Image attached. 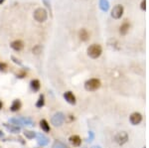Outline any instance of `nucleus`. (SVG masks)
I'll list each match as a JSON object with an SVG mask.
<instances>
[{"instance_id":"aec40b11","label":"nucleus","mask_w":149,"mask_h":148,"mask_svg":"<svg viewBox=\"0 0 149 148\" xmlns=\"http://www.w3.org/2000/svg\"><path fill=\"white\" fill-rule=\"evenodd\" d=\"M1 107H2V103L0 101V109H1Z\"/></svg>"},{"instance_id":"6ab92c4d","label":"nucleus","mask_w":149,"mask_h":148,"mask_svg":"<svg viewBox=\"0 0 149 148\" xmlns=\"http://www.w3.org/2000/svg\"><path fill=\"white\" fill-rule=\"evenodd\" d=\"M4 1H5V0H0V4H1V3H3Z\"/></svg>"},{"instance_id":"20e7f679","label":"nucleus","mask_w":149,"mask_h":148,"mask_svg":"<svg viewBox=\"0 0 149 148\" xmlns=\"http://www.w3.org/2000/svg\"><path fill=\"white\" fill-rule=\"evenodd\" d=\"M123 14V7L121 5H116L113 7L112 11H111V16L114 19H119Z\"/></svg>"},{"instance_id":"4468645a","label":"nucleus","mask_w":149,"mask_h":148,"mask_svg":"<svg viewBox=\"0 0 149 148\" xmlns=\"http://www.w3.org/2000/svg\"><path fill=\"white\" fill-rule=\"evenodd\" d=\"M33 53H34L35 55H39L41 53V51H42V47H41L40 45H36L34 48H33Z\"/></svg>"},{"instance_id":"f8f14e48","label":"nucleus","mask_w":149,"mask_h":148,"mask_svg":"<svg viewBox=\"0 0 149 148\" xmlns=\"http://www.w3.org/2000/svg\"><path fill=\"white\" fill-rule=\"evenodd\" d=\"M79 37H80V39L82 41H87L89 39V33H87V31L85 29H82L79 32Z\"/></svg>"},{"instance_id":"1a4fd4ad","label":"nucleus","mask_w":149,"mask_h":148,"mask_svg":"<svg viewBox=\"0 0 149 148\" xmlns=\"http://www.w3.org/2000/svg\"><path fill=\"white\" fill-rule=\"evenodd\" d=\"M30 86H31V89L34 90V92H38L40 90V81L38 79H32L31 83H30Z\"/></svg>"},{"instance_id":"dca6fc26","label":"nucleus","mask_w":149,"mask_h":148,"mask_svg":"<svg viewBox=\"0 0 149 148\" xmlns=\"http://www.w3.org/2000/svg\"><path fill=\"white\" fill-rule=\"evenodd\" d=\"M6 68H7V66H6V64L4 63H0V70H5Z\"/></svg>"},{"instance_id":"39448f33","label":"nucleus","mask_w":149,"mask_h":148,"mask_svg":"<svg viewBox=\"0 0 149 148\" xmlns=\"http://www.w3.org/2000/svg\"><path fill=\"white\" fill-rule=\"evenodd\" d=\"M141 120H142V116L138 112H134V113H132L130 115V121L132 124H138V123L141 122Z\"/></svg>"},{"instance_id":"6e6552de","label":"nucleus","mask_w":149,"mask_h":148,"mask_svg":"<svg viewBox=\"0 0 149 148\" xmlns=\"http://www.w3.org/2000/svg\"><path fill=\"white\" fill-rule=\"evenodd\" d=\"M70 142H71L72 144L74 145V146H80L82 140H81L80 136L73 135V136H71V137H70Z\"/></svg>"},{"instance_id":"ddd939ff","label":"nucleus","mask_w":149,"mask_h":148,"mask_svg":"<svg viewBox=\"0 0 149 148\" xmlns=\"http://www.w3.org/2000/svg\"><path fill=\"white\" fill-rule=\"evenodd\" d=\"M129 29V24L128 23H123L120 26V34L121 35H125L127 33V31Z\"/></svg>"},{"instance_id":"a211bd4d","label":"nucleus","mask_w":149,"mask_h":148,"mask_svg":"<svg viewBox=\"0 0 149 148\" xmlns=\"http://www.w3.org/2000/svg\"><path fill=\"white\" fill-rule=\"evenodd\" d=\"M12 59L14 60V63H16V64H19V65H21V62H19V60H17L16 58H14V57H12Z\"/></svg>"},{"instance_id":"9d476101","label":"nucleus","mask_w":149,"mask_h":148,"mask_svg":"<svg viewBox=\"0 0 149 148\" xmlns=\"http://www.w3.org/2000/svg\"><path fill=\"white\" fill-rule=\"evenodd\" d=\"M21 101L19 100V99H15L14 101H13L12 105H11L10 109L12 110V111H17V110H19L21 109Z\"/></svg>"},{"instance_id":"9b49d317","label":"nucleus","mask_w":149,"mask_h":148,"mask_svg":"<svg viewBox=\"0 0 149 148\" xmlns=\"http://www.w3.org/2000/svg\"><path fill=\"white\" fill-rule=\"evenodd\" d=\"M40 126L45 132H49L50 131V125H49V123H48V121L46 120V119H42V120L40 121Z\"/></svg>"},{"instance_id":"f257e3e1","label":"nucleus","mask_w":149,"mask_h":148,"mask_svg":"<svg viewBox=\"0 0 149 148\" xmlns=\"http://www.w3.org/2000/svg\"><path fill=\"white\" fill-rule=\"evenodd\" d=\"M102 48L100 45L98 44H93L87 48V55L93 59H98V57L102 55Z\"/></svg>"},{"instance_id":"7ed1b4c3","label":"nucleus","mask_w":149,"mask_h":148,"mask_svg":"<svg viewBox=\"0 0 149 148\" xmlns=\"http://www.w3.org/2000/svg\"><path fill=\"white\" fill-rule=\"evenodd\" d=\"M48 18V13L44 8H37L34 12V19L37 22H45Z\"/></svg>"},{"instance_id":"423d86ee","label":"nucleus","mask_w":149,"mask_h":148,"mask_svg":"<svg viewBox=\"0 0 149 148\" xmlns=\"http://www.w3.org/2000/svg\"><path fill=\"white\" fill-rule=\"evenodd\" d=\"M11 48L15 51H21L24 48V44L23 42L20 41V40H15L11 43Z\"/></svg>"},{"instance_id":"f03ea898","label":"nucleus","mask_w":149,"mask_h":148,"mask_svg":"<svg viewBox=\"0 0 149 148\" xmlns=\"http://www.w3.org/2000/svg\"><path fill=\"white\" fill-rule=\"evenodd\" d=\"M100 81L98 79H91L89 81H85V88L89 92H93V90H96L100 88Z\"/></svg>"},{"instance_id":"f3484780","label":"nucleus","mask_w":149,"mask_h":148,"mask_svg":"<svg viewBox=\"0 0 149 148\" xmlns=\"http://www.w3.org/2000/svg\"><path fill=\"white\" fill-rule=\"evenodd\" d=\"M145 4H146V1H145V0H143V1H142V3H141V9L142 10H145Z\"/></svg>"},{"instance_id":"2eb2a0df","label":"nucleus","mask_w":149,"mask_h":148,"mask_svg":"<svg viewBox=\"0 0 149 148\" xmlns=\"http://www.w3.org/2000/svg\"><path fill=\"white\" fill-rule=\"evenodd\" d=\"M45 103V100H44V96H40V98L38 99V103H36L37 107H42Z\"/></svg>"},{"instance_id":"0eeeda50","label":"nucleus","mask_w":149,"mask_h":148,"mask_svg":"<svg viewBox=\"0 0 149 148\" xmlns=\"http://www.w3.org/2000/svg\"><path fill=\"white\" fill-rule=\"evenodd\" d=\"M64 98L71 105H74L76 103V96H74V94L72 92H66L64 94Z\"/></svg>"}]
</instances>
